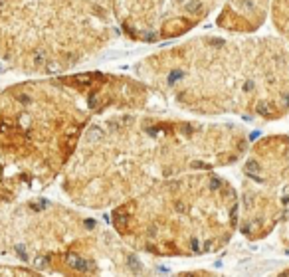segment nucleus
I'll use <instances>...</instances> for the list:
<instances>
[{
	"label": "nucleus",
	"mask_w": 289,
	"mask_h": 277,
	"mask_svg": "<svg viewBox=\"0 0 289 277\" xmlns=\"http://www.w3.org/2000/svg\"><path fill=\"white\" fill-rule=\"evenodd\" d=\"M192 166H194V168H204V164L202 163H192Z\"/></svg>",
	"instance_id": "dca6fc26"
},
{
	"label": "nucleus",
	"mask_w": 289,
	"mask_h": 277,
	"mask_svg": "<svg viewBox=\"0 0 289 277\" xmlns=\"http://www.w3.org/2000/svg\"><path fill=\"white\" fill-rule=\"evenodd\" d=\"M129 261H131V265L135 267V271H139V261H137V257H129Z\"/></svg>",
	"instance_id": "9b49d317"
},
{
	"label": "nucleus",
	"mask_w": 289,
	"mask_h": 277,
	"mask_svg": "<svg viewBox=\"0 0 289 277\" xmlns=\"http://www.w3.org/2000/svg\"><path fill=\"white\" fill-rule=\"evenodd\" d=\"M46 59H48V56H46L44 50H38V52L34 53V65H44Z\"/></svg>",
	"instance_id": "f03ea898"
},
{
	"label": "nucleus",
	"mask_w": 289,
	"mask_h": 277,
	"mask_svg": "<svg viewBox=\"0 0 289 277\" xmlns=\"http://www.w3.org/2000/svg\"><path fill=\"white\" fill-rule=\"evenodd\" d=\"M210 188H212V190L220 188V180H218V178H212V180H210Z\"/></svg>",
	"instance_id": "6e6552de"
},
{
	"label": "nucleus",
	"mask_w": 289,
	"mask_h": 277,
	"mask_svg": "<svg viewBox=\"0 0 289 277\" xmlns=\"http://www.w3.org/2000/svg\"><path fill=\"white\" fill-rule=\"evenodd\" d=\"M0 6H4V0H0Z\"/></svg>",
	"instance_id": "6ab92c4d"
},
{
	"label": "nucleus",
	"mask_w": 289,
	"mask_h": 277,
	"mask_svg": "<svg viewBox=\"0 0 289 277\" xmlns=\"http://www.w3.org/2000/svg\"><path fill=\"white\" fill-rule=\"evenodd\" d=\"M180 77H182V72H172V73H171V77H168V83L172 85L174 81H178Z\"/></svg>",
	"instance_id": "39448f33"
},
{
	"label": "nucleus",
	"mask_w": 289,
	"mask_h": 277,
	"mask_svg": "<svg viewBox=\"0 0 289 277\" xmlns=\"http://www.w3.org/2000/svg\"><path fill=\"white\" fill-rule=\"evenodd\" d=\"M66 259L69 261V265L73 269H77V271H87V269H91V265H87L85 259H81L79 255H75V253H67Z\"/></svg>",
	"instance_id": "f257e3e1"
},
{
	"label": "nucleus",
	"mask_w": 289,
	"mask_h": 277,
	"mask_svg": "<svg viewBox=\"0 0 289 277\" xmlns=\"http://www.w3.org/2000/svg\"><path fill=\"white\" fill-rule=\"evenodd\" d=\"M115 222H117V224H123V222H125L123 210H117V212H115Z\"/></svg>",
	"instance_id": "423d86ee"
},
{
	"label": "nucleus",
	"mask_w": 289,
	"mask_h": 277,
	"mask_svg": "<svg viewBox=\"0 0 289 277\" xmlns=\"http://www.w3.org/2000/svg\"><path fill=\"white\" fill-rule=\"evenodd\" d=\"M36 267H40V269H42V267H46V259H44V257L36 259Z\"/></svg>",
	"instance_id": "9d476101"
},
{
	"label": "nucleus",
	"mask_w": 289,
	"mask_h": 277,
	"mask_svg": "<svg viewBox=\"0 0 289 277\" xmlns=\"http://www.w3.org/2000/svg\"><path fill=\"white\" fill-rule=\"evenodd\" d=\"M192 249H196V251H198V242H196V239H192Z\"/></svg>",
	"instance_id": "f3484780"
},
{
	"label": "nucleus",
	"mask_w": 289,
	"mask_h": 277,
	"mask_svg": "<svg viewBox=\"0 0 289 277\" xmlns=\"http://www.w3.org/2000/svg\"><path fill=\"white\" fill-rule=\"evenodd\" d=\"M251 89H254V81L250 79V81H246V85H244V91H251Z\"/></svg>",
	"instance_id": "f8f14e48"
},
{
	"label": "nucleus",
	"mask_w": 289,
	"mask_h": 277,
	"mask_svg": "<svg viewBox=\"0 0 289 277\" xmlns=\"http://www.w3.org/2000/svg\"><path fill=\"white\" fill-rule=\"evenodd\" d=\"M18 101H20V103H24V105H28V103H30L32 99H30L28 95H18Z\"/></svg>",
	"instance_id": "1a4fd4ad"
},
{
	"label": "nucleus",
	"mask_w": 289,
	"mask_h": 277,
	"mask_svg": "<svg viewBox=\"0 0 289 277\" xmlns=\"http://www.w3.org/2000/svg\"><path fill=\"white\" fill-rule=\"evenodd\" d=\"M77 81H79V83H89L91 79H89V77H77Z\"/></svg>",
	"instance_id": "2eb2a0df"
},
{
	"label": "nucleus",
	"mask_w": 289,
	"mask_h": 277,
	"mask_svg": "<svg viewBox=\"0 0 289 277\" xmlns=\"http://www.w3.org/2000/svg\"><path fill=\"white\" fill-rule=\"evenodd\" d=\"M186 8H188L190 12H200V8H202V2H200V0H190L188 4H186Z\"/></svg>",
	"instance_id": "7ed1b4c3"
},
{
	"label": "nucleus",
	"mask_w": 289,
	"mask_h": 277,
	"mask_svg": "<svg viewBox=\"0 0 289 277\" xmlns=\"http://www.w3.org/2000/svg\"><path fill=\"white\" fill-rule=\"evenodd\" d=\"M256 109H257V113H260V115H263V117H269V115H271V109L266 105V103H260V105H257Z\"/></svg>",
	"instance_id": "20e7f679"
},
{
	"label": "nucleus",
	"mask_w": 289,
	"mask_h": 277,
	"mask_svg": "<svg viewBox=\"0 0 289 277\" xmlns=\"http://www.w3.org/2000/svg\"><path fill=\"white\" fill-rule=\"evenodd\" d=\"M247 170H260V166H257V163H250V164H247Z\"/></svg>",
	"instance_id": "ddd939ff"
},
{
	"label": "nucleus",
	"mask_w": 289,
	"mask_h": 277,
	"mask_svg": "<svg viewBox=\"0 0 289 277\" xmlns=\"http://www.w3.org/2000/svg\"><path fill=\"white\" fill-rule=\"evenodd\" d=\"M16 251L20 253V257H22L24 261H26V259H28V255H26V251H24V245H18V248H16Z\"/></svg>",
	"instance_id": "0eeeda50"
},
{
	"label": "nucleus",
	"mask_w": 289,
	"mask_h": 277,
	"mask_svg": "<svg viewBox=\"0 0 289 277\" xmlns=\"http://www.w3.org/2000/svg\"><path fill=\"white\" fill-rule=\"evenodd\" d=\"M176 210H178V212H184V210H186V206L182 204V202H176Z\"/></svg>",
	"instance_id": "4468645a"
},
{
	"label": "nucleus",
	"mask_w": 289,
	"mask_h": 277,
	"mask_svg": "<svg viewBox=\"0 0 289 277\" xmlns=\"http://www.w3.org/2000/svg\"><path fill=\"white\" fill-rule=\"evenodd\" d=\"M283 101H285V105L289 107V95H285V97H283Z\"/></svg>",
	"instance_id": "a211bd4d"
}]
</instances>
